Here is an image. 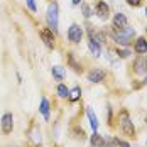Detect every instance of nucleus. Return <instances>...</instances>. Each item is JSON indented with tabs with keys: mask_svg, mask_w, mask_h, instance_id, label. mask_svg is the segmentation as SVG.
<instances>
[{
	"mask_svg": "<svg viewBox=\"0 0 147 147\" xmlns=\"http://www.w3.org/2000/svg\"><path fill=\"white\" fill-rule=\"evenodd\" d=\"M134 36H135V30L132 27H123V29H115L112 32V37L113 41L120 46H129L134 41Z\"/></svg>",
	"mask_w": 147,
	"mask_h": 147,
	"instance_id": "obj_1",
	"label": "nucleus"
},
{
	"mask_svg": "<svg viewBox=\"0 0 147 147\" xmlns=\"http://www.w3.org/2000/svg\"><path fill=\"white\" fill-rule=\"evenodd\" d=\"M120 127H122V130H123L125 135H129V137H134L135 135V127H134V122L130 120L127 110H122L120 112Z\"/></svg>",
	"mask_w": 147,
	"mask_h": 147,
	"instance_id": "obj_2",
	"label": "nucleus"
},
{
	"mask_svg": "<svg viewBox=\"0 0 147 147\" xmlns=\"http://www.w3.org/2000/svg\"><path fill=\"white\" fill-rule=\"evenodd\" d=\"M46 20H47L49 29L51 30H58V3H56V2H51V3H49Z\"/></svg>",
	"mask_w": 147,
	"mask_h": 147,
	"instance_id": "obj_3",
	"label": "nucleus"
},
{
	"mask_svg": "<svg viewBox=\"0 0 147 147\" xmlns=\"http://www.w3.org/2000/svg\"><path fill=\"white\" fill-rule=\"evenodd\" d=\"M83 37V29L78 26V24H71L69 29H68V39L73 42V44H78Z\"/></svg>",
	"mask_w": 147,
	"mask_h": 147,
	"instance_id": "obj_4",
	"label": "nucleus"
},
{
	"mask_svg": "<svg viewBox=\"0 0 147 147\" xmlns=\"http://www.w3.org/2000/svg\"><path fill=\"white\" fill-rule=\"evenodd\" d=\"M95 12H96V15H98L100 19H108V15H110V7L107 5V2L98 0L96 5H95Z\"/></svg>",
	"mask_w": 147,
	"mask_h": 147,
	"instance_id": "obj_5",
	"label": "nucleus"
},
{
	"mask_svg": "<svg viewBox=\"0 0 147 147\" xmlns=\"http://www.w3.org/2000/svg\"><path fill=\"white\" fill-rule=\"evenodd\" d=\"M12 129H14V117H12V113H5L2 117V132L10 134Z\"/></svg>",
	"mask_w": 147,
	"mask_h": 147,
	"instance_id": "obj_6",
	"label": "nucleus"
},
{
	"mask_svg": "<svg viewBox=\"0 0 147 147\" xmlns=\"http://www.w3.org/2000/svg\"><path fill=\"white\" fill-rule=\"evenodd\" d=\"M41 39L44 41V44L47 47H54V36H53V30L51 29H42L41 30Z\"/></svg>",
	"mask_w": 147,
	"mask_h": 147,
	"instance_id": "obj_7",
	"label": "nucleus"
},
{
	"mask_svg": "<svg viewBox=\"0 0 147 147\" xmlns=\"http://www.w3.org/2000/svg\"><path fill=\"white\" fill-rule=\"evenodd\" d=\"M134 68H135V73L137 74H147V61L146 58H139L134 63Z\"/></svg>",
	"mask_w": 147,
	"mask_h": 147,
	"instance_id": "obj_8",
	"label": "nucleus"
},
{
	"mask_svg": "<svg viewBox=\"0 0 147 147\" xmlns=\"http://www.w3.org/2000/svg\"><path fill=\"white\" fill-rule=\"evenodd\" d=\"M103 80H105V71L103 69H93L88 74V81H91V83H100Z\"/></svg>",
	"mask_w": 147,
	"mask_h": 147,
	"instance_id": "obj_9",
	"label": "nucleus"
},
{
	"mask_svg": "<svg viewBox=\"0 0 147 147\" xmlns=\"http://www.w3.org/2000/svg\"><path fill=\"white\" fill-rule=\"evenodd\" d=\"M134 49H135V53H137V54H146V53H147V39H146V37H139V39L135 41Z\"/></svg>",
	"mask_w": 147,
	"mask_h": 147,
	"instance_id": "obj_10",
	"label": "nucleus"
},
{
	"mask_svg": "<svg viewBox=\"0 0 147 147\" xmlns=\"http://www.w3.org/2000/svg\"><path fill=\"white\" fill-rule=\"evenodd\" d=\"M113 27L115 29H123V27H127V17L123 14H115V17H113Z\"/></svg>",
	"mask_w": 147,
	"mask_h": 147,
	"instance_id": "obj_11",
	"label": "nucleus"
},
{
	"mask_svg": "<svg viewBox=\"0 0 147 147\" xmlns=\"http://www.w3.org/2000/svg\"><path fill=\"white\" fill-rule=\"evenodd\" d=\"M86 115H88L90 125H91L93 132H96V130H98V118H96V115H95V112H93V108H91V107L86 108Z\"/></svg>",
	"mask_w": 147,
	"mask_h": 147,
	"instance_id": "obj_12",
	"label": "nucleus"
},
{
	"mask_svg": "<svg viewBox=\"0 0 147 147\" xmlns=\"http://www.w3.org/2000/svg\"><path fill=\"white\" fill-rule=\"evenodd\" d=\"M90 144H91V147H107L105 146V139L96 132L90 137Z\"/></svg>",
	"mask_w": 147,
	"mask_h": 147,
	"instance_id": "obj_13",
	"label": "nucleus"
},
{
	"mask_svg": "<svg viewBox=\"0 0 147 147\" xmlns=\"http://www.w3.org/2000/svg\"><path fill=\"white\" fill-rule=\"evenodd\" d=\"M88 47H90V53H91L95 58H100V54H102V47H100V42H96V41L90 39Z\"/></svg>",
	"mask_w": 147,
	"mask_h": 147,
	"instance_id": "obj_14",
	"label": "nucleus"
},
{
	"mask_svg": "<svg viewBox=\"0 0 147 147\" xmlns=\"http://www.w3.org/2000/svg\"><path fill=\"white\" fill-rule=\"evenodd\" d=\"M51 73H53V76H54L56 81H61V80L64 78V69H63L61 66H54V68L51 69Z\"/></svg>",
	"mask_w": 147,
	"mask_h": 147,
	"instance_id": "obj_15",
	"label": "nucleus"
},
{
	"mask_svg": "<svg viewBox=\"0 0 147 147\" xmlns=\"http://www.w3.org/2000/svg\"><path fill=\"white\" fill-rule=\"evenodd\" d=\"M56 91H58V95L61 96V98H68V96H69V90L66 88V85H63V83H59L58 85Z\"/></svg>",
	"mask_w": 147,
	"mask_h": 147,
	"instance_id": "obj_16",
	"label": "nucleus"
},
{
	"mask_svg": "<svg viewBox=\"0 0 147 147\" xmlns=\"http://www.w3.org/2000/svg\"><path fill=\"white\" fill-rule=\"evenodd\" d=\"M80 96H81V88H80V86H74V88L69 91V96H68V98H69L71 102H76V100H80Z\"/></svg>",
	"mask_w": 147,
	"mask_h": 147,
	"instance_id": "obj_17",
	"label": "nucleus"
},
{
	"mask_svg": "<svg viewBox=\"0 0 147 147\" xmlns=\"http://www.w3.org/2000/svg\"><path fill=\"white\" fill-rule=\"evenodd\" d=\"M41 113L44 115L46 120L49 118V102H47L46 98H42V100H41Z\"/></svg>",
	"mask_w": 147,
	"mask_h": 147,
	"instance_id": "obj_18",
	"label": "nucleus"
},
{
	"mask_svg": "<svg viewBox=\"0 0 147 147\" xmlns=\"http://www.w3.org/2000/svg\"><path fill=\"white\" fill-rule=\"evenodd\" d=\"M118 142H120V140L113 139V137H107V139H105V146L107 147H115V146H118Z\"/></svg>",
	"mask_w": 147,
	"mask_h": 147,
	"instance_id": "obj_19",
	"label": "nucleus"
},
{
	"mask_svg": "<svg viewBox=\"0 0 147 147\" xmlns=\"http://www.w3.org/2000/svg\"><path fill=\"white\" fill-rule=\"evenodd\" d=\"M68 59H69V64H71V68H73L74 71H76V73H81V68H80V64H76V63H74L73 54H69V56H68Z\"/></svg>",
	"mask_w": 147,
	"mask_h": 147,
	"instance_id": "obj_20",
	"label": "nucleus"
},
{
	"mask_svg": "<svg viewBox=\"0 0 147 147\" xmlns=\"http://www.w3.org/2000/svg\"><path fill=\"white\" fill-rule=\"evenodd\" d=\"M81 10H83V15H85L86 19H88V17H91V14H93L88 3H81Z\"/></svg>",
	"mask_w": 147,
	"mask_h": 147,
	"instance_id": "obj_21",
	"label": "nucleus"
},
{
	"mask_svg": "<svg viewBox=\"0 0 147 147\" xmlns=\"http://www.w3.org/2000/svg\"><path fill=\"white\" fill-rule=\"evenodd\" d=\"M118 58H129V56H130V51H129V49H123V51H120V49H118Z\"/></svg>",
	"mask_w": 147,
	"mask_h": 147,
	"instance_id": "obj_22",
	"label": "nucleus"
},
{
	"mask_svg": "<svg viewBox=\"0 0 147 147\" xmlns=\"http://www.w3.org/2000/svg\"><path fill=\"white\" fill-rule=\"evenodd\" d=\"M26 2H27V5H29V9L32 10V12H36V10H37V5H36V2H34V0H26Z\"/></svg>",
	"mask_w": 147,
	"mask_h": 147,
	"instance_id": "obj_23",
	"label": "nucleus"
},
{
	"mask_svg": "<svg viewBox=\"0 0 147 147\" xmlns=\"http://www.w3.org/2000/svg\"><path fill=\"white\" fill-rule=\"evenodd\" d=\"M127 3H129V5H134V7H137V5H140V0H127Z\"/></svg>",
	"mask_w": 147,
	"mask_h": 147,
	"instance_id": "obj_24",
	"label": "nucleus"
},
{
	"mask_svg": "<svg viewBox=\"0 0 147 147\" xmlns=\"http://www.w3.org/2000/svg\"><path fill=\"white\" fill-rule=\"evenodd\" d=\"M118 146H120V147H130L127 142H125V140H120V142H118Z\"/></svg>",
	"mask_w": 147,
	"mask_h": 147,
	"instance_id": "obj_25",
	"label": "nucleus"
},
{
	"mask_svg": "<svg viewBox=\"0 0 147 147\" xmlns=\"http://www.w3.org/2000/svg\"><path fill=\"white\" fill-rule=\"evenodd\" d=\"M71 2H73L74 5H78V3H81V0H71Z\"/></svg>",
	"mask_w": 147,
	"mask_h": 147,
	"instance_id": "obj_26",
	"label": "nucleus"
},
{
	"mask_svg": "<svg viewBox=\"0 0 147 147\" xmlns=\"http://www.w3.org/2000/svg\"><path fill=\"white\" fill-rule=\"evenodd\" d=\"M144 85H147V78H146V80H144Z\"/></svg>",
	"mask_w": 147,
	"mask_h": 147,
	"instance_id": "obj_27",
	"label": "nucleus"
},
{
	"mask_svg": "<svg viewBox=\"0 0 147 147\" xmlns=\"http://www.w3.org/2000/svg\"><path fill=\"white\" fill-rule=\"evenodd\" d=\"M146 125H147V115H146Z\"/></svg>",
	"mask_w": 147,
	"mask_h": 147,
	"instance_id": "obj_28",
	"label": "nucleus"
},
{
	"mask_svg": "<svg viewBox=\"0 0 147 147\" xmlns=\"http://www.w3.org/2000/svg\"><path fill=\"white\" fill-rule=\"evenodd\" d=\"M146 15H147V7H146Z\"/></svg>",
	"mask_w": 147,
	"mask_h": 147,
	"instance_id": "obj_29",
	"label": "nucleus"
},
{
	"mask_svg": "<svg viewBox=\"0 0 147 147\" xmlns=\"http://www.w3.org/2000/svg\"><path fill=\"white\" fill-rule=\"evenodd\" d=\"M146 32H147V27H146Z\"/></svg>",
	"mask_w": 147,
	"mask_h": 147,
	"instance_id": "obj_30",
	"label": "nucleus"
},
{
	"mask_svg": "<svg viewBox=\"0 0 147 147\" xmlns=\"http://www.w3.org/2000/svg\"><path fill=\"white\" fill-rule=\"evenodd\" d=\"M146 144H147V140H146Z\"/></svg>",
	"mask_w": 147,
	"mask_h": 147,
	"instance_id": "obj_31",
	"label": "nucleus"
}]
</instances>
